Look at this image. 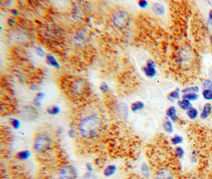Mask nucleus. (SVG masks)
<instances>
[{"mask_svg":"<svg viewBox=\"0 0 212 179\" xmlns=\"http://www.w3.org/2000/svg\"><path fill=\"white\" fill-rule=\"evenodd\" d=\"M142 71L144 73L146 77L148 78H153L156 77V68L153 67H148V66H145L142 68Z\"/></svg>","mask_w":212,"mask_h":179,"instance_id":"obj_10","label":"nucleus"},{"mask_svg":"<svg viewBox=\"0 0 212 179\" xmlns=\"http://www.w3.org/2000/svg\"><path fill=\"white\" fill-rule=\"evenodd\" d=\"M200 90V88L199 86H190L186 87L183 90H181V93L183 94L186 93H198Z\"/></svg>","mask_w":212,"mask_h":179,"instance_id":"obj_19","label":"nucleus"},{"mask_svg":"<svg viewBox=\"0 0 212 179\" xmlns=\"http://www.w3.org/2000/svg\"><path fill=\"white\" fill-rule=\"evenodd\" d=\"M170 120H171L172 123H177V122L179 121V117H178L177 115H175V116H172V118H170Z\"/></svg>","mask_w":212,"mask_h":179,"instance_id":"obj_35","label":"nucleus"},{"mask_svg":"<svg viewBox=\"0 0 212 179\" xmlns=\"http://www.w3.org/2000/svg\"><path fill=\"white\" fill-rule=\"evenodd\" d=\"M144 108H145V104L142 101H135L132 103L131 106H130V109L133 112H137L138 111L143 110Z\"/></svg>","mask_w":212,"mask_h":179,"instance_id":"obj_15","label":"nucleus"},{"mask_svg":"<svg viewBox=\"0 0 212 179\" xmlns=\"http://www.w3.org/2000/svg\"><path fill=\"white\" fill-rule=\"evenodd\" d=\"M202 96L206 101H211L212 100V90L210 89H203L202 91Z\"/></svg>","mask_w":212,"mask_h":179,"instance_id":"obj_24","label":"nucleus"},{"mask_svg":"<svg viewBox=\"0 0 212 179\" xmlns=\"http://www.w3.org/2000/svg\"><path fill=\"white\" fill-rule=\"evenodd\" d=\"M101 119L97 115H89L81 119L78 125V130L82 137L84 139H91L98 135Z\"/></svg>","mask_w":212,"mask_h":179,"instance_id":"obj_1","label":"nucleus"},{"mask_svg":"<svg viewBox=\"0 0 212 179\" xmlns=\"http://www.w3.org/2000/svg\"><path fill=\"white\" fill-rule=\"evenodd\" d=\"M152 10L155 14L158 16H163L165 14V7L161 3H159V2L152 3Z\"/></svg>","mask_w":212,"mask_h":179,"instance_id":"obj_8","label":"nucleus"},{"mask_svg":"<svg viewBox=\"0 0 212 179\" xmlns=\"http://www.w3.org/2000/svg\"><path fill=\"white\" fill-rule=\"evenodd\" d=\"M208 76L209 77H210V79L212 81V67L210 68V70H209V72H208Z\"/></svg>","mask_w":212,"mask_h":179,"instance_id":"obj_39","label":"nucleus"},{"mask_svg":"<svg viewBox=\"0 0 212 179\" xmlns=\"http://www.w3.org/2000/svg\"><path fill=\"white\" fill-rule=\"evenodd\" d=\"M211 161H212V154H211Z\"/></svg>","mask_w":212,"mask_h":179,"instance_id":"obj_41","label":"nucleus"},{"mask_svg":"<svg viewBox=\"0 0 212 179\" xmlns=\"http://www.w3.org/2000/svg\"><path fill=\"white\" fill-rule=\"evenodd\" d=\"M145 66H148V67H153V68L156 67V63H155L154 61H152V59H148L146 62V63H145Z\"/></svg>","mask_w":212,"mask_h":179,"instance_id":"obj_32","label":"nucleus"},{"mask_svg":"<svg viewBox=\"0 0 212 179\" xmlns=\"http://www.w3.org/2000/svg\"><path fill=\"white\" fill-rule=\"evenodd\" d=\"M163 128L164 131L167 134H172L173 133V125H172V122L170 120L169 118L166 117L165 119L163 122Z\"/></svg>","mask_w":212,"mask_h":179,"instance_id":"obj_11","label":"nucleus"},{"mask_svg":"<svg viewBox=\"0 0 212 179\" xmlns=\"http://www.w3.org/2000/svg\"><path fill=\"white\" fill-rule=\"evenodd\" d=\"M52 139L45 133H38L35 135L33 140V150L37 154H41L51 148Z\"/></svg>","mask_w":212,"mask_h":179,"instance_id":"obj_2","label":"nucleus"},{"mask_svg":"<svg viewBox=\"0 0 212 179\" xmlns=\"http://www.w3.org/2000/svg\"><path fill=\"white\" fill-rule=\"evenodd\" d=\"M10 123L14 129H18L20 127V126H21V123H20L19 120L17 119H15V118H12V119H10Z\"/></svg>","mask_w":212,"mask_h":179,"instance_id":"obj_28","label":"nucleus"},{"mask_svg":"<svg viewBox=\"0 0 212 179\" xmlns=\"http://www.w3.org/2000/svg\"><path fill=\"white\" fill-rule=\"evenodd\" d=\"M30 156H31L30 151L28 150H25L19 151V152L17 154L16 157H17V158H18L19 160H21V161H25V160L29 159Z\"/></svg>","mask_w":212,"mask_h":179,"instance_id":"obj_17","label":"nucleus"},{"mask_svg":"<svg viewBox=\"0 0 212 179\" xmlns=\"http://www.w3.org/2000/svg\"><path fill=\"white\" fill-rule=\"evenodd\" d=\"M11 12H12V14H13V15H15V16L18 15V10H15V9H13V10H11Z\"/></svg>","mask_w":212,"mask_h":179,"instance_id":"obj_38","label":"nucleus"},{"mask_svg":"<svg viewBox=\"0 0 212 179\" xmlns=\"http://www.w3.org/2000/svg\"><path fill=\"white\" fill-rule=\"evenodd\" d=\"M211 56H212V52H211Z\"/></svg>","mask_w":212,"mask_h":179,"instance_id":"obj_42","label":"nucleus"},{"mask_svg":"<svg viewBox=\"0 0 212 179\" xmlns=\"http://www.w3.org/2000/svg\"><path fill=\"white\" fill-rule=\"evenodd\" d=\"M35 50H36V53H37V54L39 57H40V58H44V56L46 57L44 50H43V48H41L40 46H37Z\"/></svg>","mask_w":212,"mask_h":179,"instance_id":"obj_29","label":"nucleus"},{"mask_svg":"<svg viewBox=\"0 0 212 179\" xmlns=\"http://www.w3.org/2000/svg\"><path fill=\"white\" fill-rule=\"evenodd\" d=\"M209 39H210V46H212V34L210 35V38H209Z\"/></svg>","mask_w":212,"mask_h":179,"instance_id":"obj_40","label":"nucleus"},{"mask_svg":"<svg viewBox=\"0 0 212 179\" xmlns=\"http://www.w3.org/2000/svg\"><path fill=\"white\" fill-rule=\"evenodd\" d=\"M156 179H174L173 173L168 168H160L156 173Z\"/></svg>","mask_w":212,"mask_h":179,"instance_id":"obj_5","label":"nucleus"},{"mask_svg":"<svg viewBox=\"0 0 212 179\" xmlns=\"http://www.w3.org/2000/svg\"><path fill=\"white\" fill-rule=\"evenodd\" d=\"M186 114H187V117L191 119V120H195L198 118V116H199V110L194 108V107L187 110V112H186Z\"/></svg>","mask_w":212,"mask_h":179,"instance_id":"obj_13","label":"nucleus"},{"mask_svg":"<svg viewBox=\"0 0 212 179\" xmlns=\"http://www.w3.org/2000/svg\"><path fill=\"white\" fill-rule=\"evenodd\" d=\"M75 134H76V132H75V128H73V127H71L69 129V131H68V135H69L70 138H72V139H74L75 137Z\"/></svg>","mask_w":212,"mask_h":179,"instance_id":"obj_34","label":"nucleus"},{"mask_svg":"<svg viewBox=\"0 0 212 179\" xmlns=\"http://www.w3.org/2000/svg\"><path fill=\"white\" fill-rule=\"evenodd\" d=\"M177 115V109L175 106H171L166 111V116L168 118H172V116Z\"/></svg>","mask_w":212,"mask_h":179,"instance_id":"obj_25","label":"nucleus"},{"mask_svg":"<svg viewBox=\"0 0 212 179\" xmlns=\"http://www.w3.org/2000/svg\"><path fill=\"white\" fill-rule=\"evenodd\" d=\"M180 92H181V91H180L179 88H176L175 90L171 92V93L167 96V99L169 100L170 102L172 103L175 102L176 100L178 101V100H179V99L182 97L181 95H180Z\"/></svg>","mask_w":212,"mask_h":179,"instance_id":"obj_9","label":"nucleus"},{"mask_svg":"<svg viewBox=\"0 0 212 179\" xmlns=\"http://www.w3.org/2000/svg\"><path fill=\"white\" fill-rule=\"evenodd\" d=\"M174 152H175V156L177 157L178 158L181 159L183 158V156L185 154V151H184V149L180 146H175V150H174Z\"/></svg>","mask_w":212,"mask_h":179,"instance_id":"obj_23","label":"nucleus"},{"mask_svg":"<svg viewBox=\"0 0 212 179\" xmlns=\"http://www.w3.org/2000/svg\"><path fill=\"white\" fill-rule=\"evenodd\" d=\"M7 23L10 26H13V25H14V19H13V18H9L7 21Z\"/></svg>","mask_w":212,"mask_h":179,"instance_id":"obj_37","label":"nucleus"},{"mask_svg":"<svg viewBox=\"0 0 212 179\" xmlns=\"http://www.w3.org/2000/svg\"><path fill=\"white\" fill-rule=\"evenodd\" d=\"M99 89H100V91L102 93H108V91H109L110 89H109V86H108V85L106 82H102V83L101 84L100 87H99Z\"/></svg>","mask_w":212,"mask_h":179,"instance_id":"obj_30","label":"nucleus"},{"mask_svg":"<svg viewBox=\"0 0 212 179\" xmlns=\"http://www.w3.org/2000/svg\"><path fill=\"white\" fill-rule=\"evenodd\" d=\"M137 4H138L139 7L142 8V9H145V8H146L147 6H148V2H147V1H145V0H141V1H138Z\"/></svg>","mask_w":212,"mask_h":179,"instance_id":"obj_31","label":"nucleus"},{"mask_svg":"<svg viewBox=\"0 0 212 179\" xmlns=\"http://www.w3.org/2000/svg\"><path fill=\"white\" fill-rule=\"evenodd\" d=\"M141 173L145 177H149L150 176V173H149V169H148V166L147 165L146 162H143L142 165H141Z\"/></svg>","mask_w":212,"mask_h":179,"instance_id":"obj_26","label":"nucleus"},{"mask_svg":"<svg viewBox=\"0 0 212 179\" xmlns=\"http://www.w3.org/2000/svg\"><path fill=\"white\" fill-rule=\"evenodd\" d=\"M81 90H83V83H82V81H76L75 83V86L71 89V92L74 93L75 95H79Z\"/></svg>","mask_w":212,"mask_h":179,"instance_id":"obj_21","label":"nucleus"},{"mask_svg":"<svg viewBox=\"0 0 212 179\" xmlns=\"http://www.w3.org/2000/svg\"><path fill=\"white\" fill-rule=\"evenodd\" d=\"M202 89L212 90V81L210 79H204L202 82Z\"/></svg>","mask_w":212,"mask_h":179,"instance_id":"obj_27","label":"nucleus"},{"mask_svg":"<svg viewBox=\"0 0 212 179\" xmlns=\"http://www.w3.org/2000/svg\"><path fill=\"white\" fill-rule=\"evenodd\" d=\"M45 62H46L47 65H48L49 66H52V67L56 68V70H60V66L59 62H57V60L55 57L51 54H48L45 57Z\"/></svg>","mask_w":212,"mask_h":179,"instance_id":"obj_7","label":"nucleus"},{"mask_svg":"<svg viewBox=\"0 0 212 179\" xmlns=\"http://www.w3.org/2000/svg\"><path fill=\"white\" fill-rule=\"evenodd\" d=\"M60 112V108L56 105H53V106L48 107L47 108V113L51 115V116H56Z\"/></svg>","mask_w":212,"mask_h":179,"instance_id":"obj_22","label":"nucleus"},{"mask_svg":"<svg viewBox=\"0 0 212 179\" xmlns=\"http://www.w3.org/2000/svg\"><path fill=\"white\" fill-rule=\"evenodd\" d=\"M183 142V138L179 135H175L171 139V143L174 146H178Z\"/></svg>","mask_w":212,"mask_h":179,"instance_id":"obj_20","label":"nucleus"},{"mask_svg":"<svg viewBox=\"0 0 212 179\" xmlns=\"http://www.w3.org/2000/svg\"><path fill=\"white\" fill-rule=\"evenodd\" d=\"M86 167H87V171H89V172L93 171V167H92V166H91V163L87 162V163H86Z\"/></svg>","mask_w":212,"mask_h":179,"instance_id":"obj_36","label":"nucleus"},{"mask_svg":"<svg viewBox=\"0 0 212 179\" xmlns=\"http://www.w3.org/2000/svg\"><path fill=\"white\" fill-rule=\"evenodd\" d=\"M59 179H76L77 170L72 165H64L57 172Z\"/></svg>","mask_w":212,"mask_h":179,"instance_id":"obj_3","label":"nucleus"},{"mask_svg":"<svg viewBox=\"0 0 212 179\" xmlns=\"http://www.w3.org/2000/svg\"><path fill=\"white\" fill-rule=\"evenodd\" d=\"M129 20V15H128L127 12L124 11V10H119V11L116 12L113 17V23L118 28L124 27Z\"/></svg>","mask_w":212,"mask_h":179,"instance_id":"obj_4","label":"nucleus"},{"mask_svg":"<svg viewBox=\"0 0 212 179\" xmlns=\"http://www.w3.org/2000/svg\"><path fill=\"white\" fill-rule=\"evenodd\" d=\"M212 113V104L210 103H206L203 105L200 114H199V117L202 120H205V119H208Z\"/></svg>","mask_w":212,"mask_h":179,"instance_id":"obj_6","label":"nucleus"},{"mask_svg":"<svg viewBox=\"0 0 212 179\" xmlns=\"http://www.w3.org/2000/svg\"><path fill=\"white\" fill-rule=\"evenodd\" d=\"M44 97H45V94H44V93H38L37 95H36V96H35V98L33 99V104H34V106H36L37 108H40V106H41V102H42V100H44Z\"/></svg>","mask_w":212,"mask_h":179,"instance_id":"obj_16","label":"nucleus"},{"mask_svg":"<svg viewBox=\"0 0 212 179\" xmlns=\"http://www.w3.org/2000/svg\"><path fill=\"white\" fill-rule=\"evenodd\" d=\"M177 104H178V106L181 108L182 110L186 111V112H187V110H189L190 108H191L193 107L192 104H191L190 101H188V100H183V99H181V100H178Z\"/></svg>","mask_w":212,"mask_h":179,"instance_id":"obj_12","label":"nucleus"},{"mask_svg":"<svg viewBox=\"0 0 212 179\" xmlns=\"http://www.w3.org/2000/svg\"><path fill=\"white\" fill-rule=\"evenodd\" d=\"M181 98L191 102V101H195L198 100L199 98V95L198 93H186V94L182 95Z\"/></svg>","mask_w":212,"mask_h":179,"instance_id":"obj_18","label":"nucleus"},{"mask_svg":"<svg viewBox=\"0 0 212 179\" xmlns=\"http://www.w3.org/2000/svg\"><path fill=\"white\" fill-rule=\"evenodd\" d=\"M207 24L208 26L212 27V9H210L208 12V16H207Z\"/></svg>","mask_w":212,"mask_h":179,"instance_id":"obj_33","label":"nucleus"},{"mask_svg":"<svg viewBox=\"0 0 212 179\" xmlns=\"http://www.w3.org/2000/svg\"><path fill=\"white\" fill-rule=\"evenodd\" d=\"M116 170H117V166L115 165H109L105 168L104 171H103V174L105 177H111L112 175H114L115 173Z\"/></svg>","mask_w":212,"mask_h":179,"instance_id":"obj_14","label":"nucleus"}]
</instances>
